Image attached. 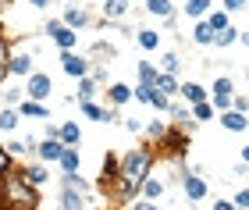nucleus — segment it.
<instances>
[{
    "label": "nucleus",
    "instance_id": "f257e3e1",
    "mask_svg": "<svg viewBox=\"0 0 249 210\" xmlns=\"http://www.w3.org/2000/svg\"><path fill=\"white\" fill-rule=\"evenodd\" d=\"M153 171V153L150 146H139V150H128L124 157L118 160V182H114V192L121 203H128L135 192H139L142 178Z\"/></svg>",
    "mask_w": 249,
    "mask_h": 210
},
{
    "label": "nucleus",
    "instance_id": "f03ea898",
    "mask_svg": "<svg viewBox=\"0 0 249 210\" xmlns=\"http://www.w3.org/2000/svg\"><path fill=\"white\" fill-rule=\"evenodd\" d=\"M0 192H4V200H7L11 210H36L39 207V189L21 178V168L0 175Z\"/></svg>",
    "mask_w": 249,
    "mask_h": 210
},
{
    "label": "nucleus",
    "instance_id": "7ed1b4c3",
    "mask_svg": "<svg viewBox=\"0 0 249 210\" xmlns=\"http://www.w3.org/2000/svg\"><path fill=\"white\" fill-rule=\"evenodd\" d=\"M47 36L57 43L61 50H75V43H78V36H75V29H68L61 18H50L47 21Z\"/></svg>",
    "mask_w": 249,
    "mask_h": 210
},
{
    "label": "nucleus",
    "instance_id": "20e7f679",
    "mask_svg": "<svg viewBox=\"0 0 249 210\" xmlns=\"http://www.w3.org/2000/svg\"><path fill=\"white\" fill-rule=\"evenodd\" d=\"M53 89V82H50V75H43V71H32L29 75V82H25V100H47Z\"/></svg>",
    "mask_w": 249,
    "mask_h": 210
},
{
    "label": "nucleus",
    "instance_id": "39448f33",
    "mask_svg": "<svg viewBox=\"0 0 249 210\" xmlns=\"http://www.w3.org/2000/svg\"><path fill=\"white\" fill-rule=\"evenodd\" d=\"M89 64H93V61L78 57L75 50H61V68H64V75H71V79H82V75H89Z\"/></svg>",
    "mask_w": 249,
    "mask_h": 210
},
{
    "label": "nucleus",
    "instance_id": "423d86ee",
    "mask_svg": "<svg viewBox=\"0 0 249 210\" xmlns=\"http://www.w3.org/2000/svg\"><path fill=\"white\" fill-rule=\"evenodd\" d=\"M160 146L171 153V157H185V150H189V136H185V132H178V128H167L164 136H160Z\"/></svg>",
    "mask_w": 249,
    "mask_h": 210
},
{
    "label": "nucleus",
    "instance_id": "0eeeda50",
    "mask_svg": "<svg viewBox=\"0 0 249 210\" xmlns=\"http://www.w3.org/2000/svg\"><path fill=\"white\" fill-rule=\"evenodd\" d=\"M182 189H185V196H189L192 203L207 200V182H203L196 171H185V175H182Z\"/></svg>",
    "mask_w": 249,
    "mask_h": 210
},
{
    "label": "nucleus",
    "instance_id": "6e6552de",
    "mask_svg": "<svg viewBox=\"0 0 249 210\" xmlns=\"http://www.w3.org/2000/svg\"><path fill=\"white\" fill-rule=\"evenodd\" d=\"M167 114H171V121H175V128H178V132H185V136H192V132H196V118H192L185 107L171 104V107H167Z\"/></svg>",
    "mask_w": 249,
    "mask_h": 210
},
{
    "label": "nucleus",
    "instance_id": "1a4fd4ad",
    "mask_svg": "<svg viewBox=\"0 0 249 210\" xmlns=\"http://www.w3.org/2000/svg\"><path fill=\"white\" fill-rule=\"evenodd\" d=\"M217 121H221V128H228V132H246V128H249V118L242 114V110H231V107L221 110Z\"/></svg>",
    "mask_w": 249,
    "mask_h": 210
},
{
    "label": "nucleus",
    "instance_id": "9d476101",
    "mask_svg": "<svg viewBox=\"0 0 249 210\" xmlns=\"http://www.w3.org/2000/svg\"><path fill=\"white\" fill-rule=\"evenodd\" d=\"M78 107H82L86 118L104 121V125H107V121H118V110H114V107H100V104H93V100H86V104H78Z\"/></svg>",
    "mask_w": 249,
    "mask_h": 210
},
{
    "label": "nucleus",
    "instance_id": "9b49d317",
    "mask_svg": "<svg viewBox=\"0 0 249 210\" xmlns=\"http://www.w3.org/2000/svg\"><path fill=\"white\" fill-rule=\"evenodd\" d=\"M21 178L29 185H36V189H43L50 182V171H47V164H29V168H21Z\"/></svg>",
    "mask_w": 249,
    "mask_h": 210
},
{
    "label": "nucleus",
    "instance_id": "f8f14e48",
    "mask_svg": "<svg viewBox=\"0 0 249 210\" xmlns=\"http://www.w3.org/2000/svg\"><path fill=\"white\" fill-rule=\"evenodd\" d=\"M61 21H64L68 29H82V25H89V11H86V7H78V4H68Z\"/></svg>",
    "mask_w": 249,
    "mask_h": 210
},
{
    "label": "nucleus",
    "instance_id": "ddd939ff",
    "mask_svg": "<svg viewBox=\"0 0 249 210\" xmlns=\"http://www.w3.org/2000/svg\"><path fill=\"white\" fill-rule=\"evenodd\" d=\"M7 71L15 75V79H29V75H32V57H29V53H15V57H7Z\"/></svg>",
    "mask_w": 249,
    "mask_h": 210
},
{
    "label": "nucleus",
    "instance_id": "4468645a",
    "mask_svg": "<svg viewBox=\"0 0 249 210\" xmlns=\"http://www.w3.org/2000/svg\"><path fill=\"white\" fill-rule=\"evenodd\" d=\"M107 104L110 107H124V104H128L132 100V86H124V82H114V86H107Z\"/></svg>",
    "mask_w": 249,
    "mask_h": 210
},
{
    "label": "nucleus",
    "instance_id": "2eb2a0df",
    "mask_svg": "<svg viewBox=\"0 0 249 210\" xmlns=\"http://www.w3.org/2000/svg\"><path fill=\"white\" fill-rule=\"evenodd\" d=\"M61 210H86V196L71 185H61Z\"/></svg>",
    "mask_w": 249,
    "mask_h": 210
},
{
    "label": "nucleus",
    "instance_id": "dca6fc26",
    "mask_svg": "<svg viewBox=\"0 0 249 210\" xmlns=\"http://www.w3.org/2000/svg\"><path fill=\"white\" fill-rule=\"evenodd\" d=\"M61 150H64V142H61V139H50V136H47V139L39 142V150H36V153H39V160H43V164H53V160L61 157Z\"/></svg>",
    "mask_w": 249,
    "mask_h": 210
},
{
    "label": "nucleus",
    "instance_id": "f3484780",
    "mask_svg": "<svg viewBox=\"0 0 249 210\" xmlns=\"http://www.w3.org/2000/svg\"><path fill=\"white\" fill-rule=\"evenodd\" d=\"M114 182H118V157L107 153V157H104V171H100V189H104V185L114 189Z\"/></svg>",
    "mask_w": 249,
    "mask_h": 210
},
{
    "label": "nucleus",
    "instance_id": "a211bd4d",
    "mask_svg": "<svg viewBox=\"0 0 249 210\" xmlns=\"http://www.w3.org/2000/svg\"><path fill=\"white\" fill-rule=\"evenodd\" d=\"M178 96H185L189 107H192V104H203V100H207V89H203L199 82H185V86H178Z\"/></svg>",
    "mask_w": 249,
    "mask_h": 210
},
{
    "label": "nucleus",
    "instance_id": "6ab92c4d",
    "mask_svg": "<svg viewBox=\"0 0 249 210\" xmlns=\"http://www.w3.org/2000/svg\"><path fill=\"white\" fill-rule=\"evenodd\" d=\"M153 89H160L164 96H178V79H175V75H167V71H157Z\"/></svg>",
    "mask_w": 249,
    "mask_h": 210
},
{
    "label": "nucleus",
    "instance_id": "aec40b11",
    "mask_svg": "<svg viewBox=\"0 0 249 210\" xmlns=\"http://www.w3.org/2000/svg\"><path fill=\"white\" fill-rule=\"evenodd\" d=\"M57 139L64 142V146H78V139H82V132H78L75 121H64V125L57 128Z\"/></svg>",
    "mask_w": 249,
    "mask_h": 210
},
{
    "label": "nucleus",
    "instance_id": "412c9836",
    "mask_svg": "<svg viewBox=\"0 0 249 210\" xmlns=\"http://www.w3.org/2000/svg\"><path fill=\"white\" fill-rule=\"evenodd\" d=\"M57 164H61V171H64V175L78 171V150H75V146H64V150H61V157H57Z\"/></svg>",
    "mask_w": 249,
    "mask_h": 210
},
{
    "label": "nucleus",
    "instance_id": "4be33fe9",
    "mask_svg": "<svg viewBox=\"0 0 249 210\" xmlns=\"http://www.w3.org/2000/svg\"><path fill=\"white\" fill-rule=\"evenodd\" d=\"M192 43H196V47H210V43H213V29L203 18L196 21V29H192Z\"/></svg>",
    "mask_w": 249,
    "mask_h": 210
},
{
    "label": "nucleus",
    "instance_id": "5701e85b",
    "mask_svg": "<svg viewBox=\"0 0 249 210\" xmlns=\"http://www.w3.org/2000/svg\"><path fill=\"white\" fill-rule=\"evenodd\" d=\"M18 114H21V118H47V104H39V100H21V104H18Z\"/></svg>",
    "mask_w": 249,
    "mask_h": 210
},
{
    "label": "nucleus",
    "instance_id": "b1692460",
    "mask_svg": "<svg viewBox=\"0 0 249 210\" xmlns=\"http://www.w3.org/2000/svg\"><path fill=\"white\" fill-rule=\"evenodd\" d=\"M146 11H150V15H157V18H171L175 15V4H171V0H146Z\"/></svg>",
    "mask_w": 249,
    "mask_h": 210
},
{
    "label": "nucleus",
    "instance_id": "393cba45",
    "mask_svg": "<svg viewBox=\"0 0 249 210\" xmlns=\"http://www.w3.org/2000/svg\"><path fill=\"white\" fill-rule=\"evenodd\" d=\"M96 79H93V75H82V79H78V104H86V100H93V96H96Z\"/></svg>",
    "mask_w": 249,
    "mask_h": 210
},
{
    "label": "nucleus",
    "instance_id": "a878e982",
    "mask_svg": "<svg viewBox=\"0 0 249 210\" xmlns=\"http://www.w3.org/2000/svg\"><path fill=\"white\" fill-rule=\"evenodd\" d=\"M139 192H142V200H160L164 182H157V178H150V175H146V178H142V185H139Z\"/></svg>",
    "mask_w": 249,
    "mask_h": 210
},
{
    "label": "nucleus",
    "instance_id": "bb28decb",
    "mask_svg": "<svg viewBox=\"0 0 249 210\" xmlns=\"http://www.w3.org/2000/svg\"><path fill=\"white\" fill-rule=\"evenodd\" d=\"M124 11H128V0H104V18L118 21V18H124Z\"/></svg>",
    "mask_w": 249,
    "mask_h": 210
},
{
    "label": "nucleus",
    "instance_id": "cd10ccee",
    "mask_svg": "<svg viewBox=\"0 0 249 210\" xmlns=\"http://www.w3.org/2000/svg\"><path fill=\"white\" fill-rule=\"evenodd\" d=\"M207 11H210V0H185V15L189 18H207Z\"/></svg>",
    "mask_w": 249,
    "mask_h": 210
},
{
    "label": "nucleus",
    "instance_id": "c85d7f7f",
    "mask_svg": "<svg viewBox=\"0 0 249 210\" xmlns=\"http://www.w3.org/2000/svg\"><path fill=\"white\" fill-rule=\"evenodd\" d=\"M18 107H4V110H0V128H4V132H15L18 128Z\"/></svg>",
    "mask_w": 249,
    "mask_h": 210
},
{
    "label": "nucleus",
    "instance_id": "c756f323",
    "mask_svg": "<svg viewBox=\"0 0 249 210\" xmlns=\"http://www.w3.org/2000/svg\"><path fill=\"white\" fill-rule=\"evenodd\" d=\"M135 68H139V86H153V82H157V64H150V61H139Z\"/></svg>",
    "mask_w": 249,
    "mask_h": 210
},
{
    "label": "nucleus",
    "instance_id": "7c9ffc66",
    "mask_svg": "<svg viewBox=\"0 0 249 210\" xmlns=\"http://www.w3.org/2000/svg\"><path fill=\"white\" fill-rule=\"evenodd\" d=\"M235 39H239V29H231V25H224L221 32H213V43H217V47H231Z\"/></svg>",
    "mask_w": 249,
    "mask_h": 210
},
{
    "label": "nucleus",
    "instance_id": "2f4dec72",
    "mask_svg": "<svg viewBox=\"0 0 249 210\" xmlns=\"http://www.w3.org/2000/svg\"><path fill=\"white\" fill-rule=\"evenodd\" d=\"M142 132H146L150 142H160V136L167 132V121H150V125H142Z\"/></svg>",
    "mask_w": 249,
    "mask_h": 210
},
{
    "label": "nucleus",
    "instance_id": "473e14b6",
    "mask_svg": "<svg viewBox=\"0 0 249 210\" xmlns=\"http://www.w3.org/2000/svg\"><path fill=\"white\" fill-rule=\"evenodd\" d=\"M213 96H231L235 93V82L228 79V75H221V79H213V89H210Z\"/></svg>",
    "mask_w": 249,
    "mask_h": 210
},
{
    "label": "nucleus",
    "instance_id": "72a5a7b5",
    "mask_svg": "<svg viewBox=\"0 0 249 210\" xmlns=\"http://www.w3.org/2000/svg\"><path fill=\"white\" fill-rule=\"evenodd\" d=\"M139 47L142 50H157V47H160V36H157L153 29H142L139 32Z\"/></svg>",
    "mask_w": 249,
    "mask_h": 210
},
{
    "label": "nucleus",
    "instance_id": "f704fd0d",
    "mask_svg": "<svg viewBox=\"0 0 249 210\" xmlns=\"http://www.w3.org/2000/svg\"><path fill=\"white\" fill-rule=\"evenodd\" d=\"M203 21H207V25H210L213 32H221L224 25H228V11H213V15H207Z\"/></svg>",
    "mask_w": 249,
    "mask_h": 210
},
{
    "label": "nucleus",
    "instance_id": "c9c22d12",
    "mask_svg": "<svg viewBox=\"0 0 249 210\" xmlns=\"http://www.w3.org/2000/svg\"><path fill=\"white\" fill-rule=\"evenodd\" d=\"M178 68H182V64H178V57H175V53H164V57H160V68H157V71L178 75Z\"/></svg>",
    "mask_w": 249,
    "mask_h": 210
},
{
    "label": "nucleus",
    "instance_id": "e433bc0d",
    "mask_svg": "<svg viewBox=\"0 0 249 210\" xmlns=\"http://www.w3.org/2000/svg\"><path fill=\"white\" fill-rule=\"evenodd\" d=\"M192 118H196V121H207V118H213V107H210V100L192 104Z\"/></svg>",
    "mask_w": 249,
    "mask_h": 210
},
{
    "label": "nucleus",
    "instance_id": "4c0bfd02",
    "mask_svg": "<svg viewBox=\"0 0 249 210\" xmlns=\"http://www.w3.org/2000/svg\"><path fill=\"white\" fill-rule=\"evenodd\" d=\"M150 107H157V110H167V107H171V100H167V96H164L160 89H153V93H150Z\"/></svg>",
    "mask_w": 249,
    "mask_h": 210
},
{
    "label": "nucleus",
    "instance_id": "58836bf2",
    "mask_svg": "<svg viewBox=\"0 0 249 210\" xmlns=\"http://www.w3.org/2000/svg\"><path fill=\"white\" fill-rule=\"evenodd\" d=\"M25 150H29V139H11V142H7V153H11V157H21Z\"/></svg>",
    "mask_w": 249,
    "mask_h": 210
},
{
    "label": "nucleus",
    "instance_id": "ea45409f",
    "mask_svg": "<svg viewBox=\"0 0 249 210\" xmlns=\"http://www.w3.org/2000/svg\"><path fill=\"white\" fill-rule=\"evenodd\" d=\"M21 100H25V89H7V93H4V104H7V107H18Z\"/></svg>",
    "mask_w": 249,
    "mask_h": 210
},
{
    "label": "nucleus",
    "instance_id": "a19ab883",
    "mask_svg": "<svg viewBox=\"0 0 249 210\" xmlns=\"http://www.w3.org/2000/svg\"><path fill=\"white\" fill-rule=\"evenodd\" d=\"M150 93H153V86H135V89H132V96L139 104H150Z\"/></svg>",
    "mask_w": 249,
    "mask_h": 210
},
{
    "label": "nucleus",
    "instance_id": "79ce46f5",
    "mask_svg": "<svg viewBox=\"0 0 249 210\" xmlns=\"http://www.w3.org/2000/svg\"><path fill=\"white\" fill-rule=\"evenodd\" d=\"M93 57H114V47H107V43H96V47H93Z\"/></svg>",
    "mask_w": 249,
    "mask_h": 210
},
{
    "label": "nucleus",
    "instance_id": "37998d69",
    "mask_svg": "<svg viewBox=\"0 0 249 210\" xmlns=\"http://www.w3.org/2000/svg\"><path fill=\"white\" fill-rule=\"evenodd\" d=\"M235 207H239V210H249V189H239V192H235V200H231Z\"/></svg>",
    "mask_w": 249,
    "mask_h": 210
},
{
    "label": "nucleus",
    "instance_id": "c03bdc74",
    "mask_svg": "<svg viewBox=\"0 0 249 210\" xmlns=\"http://www.w3.org/2000/svg\"><path fill=\"white\" fill-rule=\"evenodd\" d=\"M231 110H242V114H249V100H246V96H235V93H231Z\"/></svg>",
    "mask_w": 249,
    "mask_h": 210
},
{
    "label": "nucleus",
    "instance_id": "a18cd8bd",
    "mask_svg": "<svg viewBox=\"0 0 249 210\" xmlns=\"http://www.w3.org/2000/svg\"><path fill=\"white\" fill-rule=\"evenodd\" d=\"M246 4H249V0H224V11H228V15H231V11H246Z\"/></svg>",
    "mask_w": 249,
    "mask_h": 210
},
{
    "label": "nucleus",
    "instance_id": "49530a36",
    "mask_svg": "<svg viewBox=\"0 0 249 210\" xmlns=\"http://www.w3.org/2000/svg\"><path fill=\"white\" fill-rule=\"evenodd\" d=\"M4 171H11V153H7V146H0V175Z\"/></svg>",
    "mask_w": 249,
    "mask_h": 210
},
{
    "label": "nucleus",
    "instance_id": "de8ad7c7",
    "mask_svg": "<svg viewBox=\"0 0 249 210\" xmlns=\"http://www.w3.org/2000/svg\"><path fill=\"white\" fill-rule=\"evenodd\" d=\"M7 57H11V50H7V36L0 32V64H7Z\"/></svg>",
    "mask_w": 249,
    "mask_h": 210
},
{
    "label": "nucleus",
    "instance_id": "09e8293b",
    "mask_svg": "<svg viewBox=\"0 0 249 210\" xmlns=\"http://www.w3.org/2000/svg\"><path fill=\"white\" fill-rule=\"evenodd\" d=\"M124 128H128L132 136H139V132H142V121H139V118H128V121H124Z\"/></svg>",
    "mask_w": 249,
    "mask_h": 210
},
{
    "label": "nucleus",
    "instance_id": "8fccbe9b",
    "mask_svg": "<svg viewBox=\"0 0 249 210\" xmlns=\"http://www.w3.org/2000/svg\"><path fill=\"white\" fill-rule=\"evenodd\" d=\"M135 210H157L153 200H135Z\"/></svg>",
    "mask_w": 249,
    "mask_h": 210
},
{
    "label": "nucleus",
    "instance_id": "3c124183",
    "mask_svg": "<svg viewBox=\"0 0 249 210\" xmlns=\"http://www.w3.org/2000/svg\"><path fill=\"white\" fill-rule=\"evenodd\" d=\"M213 210H239V207H235L231 200H217V203H213Z\"/></svg>",
    "mask_w": 249,
    "mask_h": 210
},
{
    "label": "nucleus",
    "instance_id": "603ef678",
    "mask_svg": "<svg viewBox=\"0 0 249 210\" xmlns=\"http://www.w3.org/2000/svg\"><path fill=\"white\" fill-rule=\"evenodd\" d=\"M7 75H11V71H7V64H0V86L7 82Z\"/></svg>",
    "mask_w": 249,
    "mask_h": 210
},
{
    "label": "nucleus",
    "instance_id": "864d4df0",
    "mask_svg": "<svg viewBox=\"0 0 249 210\" xmlns=\"http://www.w3.org/2000/svg\"><path fill=\"white\" fill-rule=\"evenodd\" d=\"M32 7H50V0H29Z\"/></svg>",
    "mask_w": 249,
    "mask_h": 210
},
{
    "label": "nucleus",
    "instance_id": "5fc2aeb1",
    "mask_svg": "<svg viewBox=\"0 0 249 210\" xmlns=\"http://www.w3.org/2000/svg\"><path fill=\"white\" fill-rule=\"evenodd\" d=\"M239 39H242V43H246V47H249V29H246V32H239Z\"/></svg>",
    "mask_w": 249,
    "mask_h": 210
},
{
    "label": "nucleus",
    "instance_id": "6e6d98bb",
    "mask_svg": "<svg viewBox=\"0 0 249 210\" xmlns=\"http://www.w3.org/2000/svg\"><path fill=\"white\" fill-rule=\"evenodd\" d=\"M242 164H249V142H246V150H242Z\"/></svg>",
    "mask_w": 249,
    "mask_h": 210
},
{
    "label": "nucleus",
    "instance_id": "4d7b16f0",
    "mask_svg": "<svg viewBox=\"0 0 249 210\" xmlns=\"http://www.w3.org/2000/svg\"><path fill=\"white\" fill-rule=\"evenodd\" d=\"M11 4H15V0H0V11H4V7H11Z\"/></svg>",
    "mask_w": 249,
    "mask_h": 210
}]
</instances>
